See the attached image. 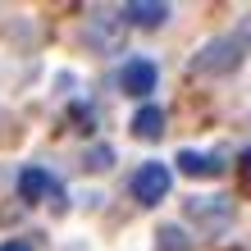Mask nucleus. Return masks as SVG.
<instances>
[{
  "mask_svg": "<svg viewBox=\"0 0 251 251\" xmlns=\"http://www.w3.org/2000/svg\"><path fill=\"white\" fill-rule=\"evenodd\" d=\"M187 247H192V238L178 224H165V228L155 233V251H187Z\"/></svg>",
  "mask_w": 251,
  "mask_h": 251,
  "instance_id": "9d476101",
  "label": "nucleus"
},
{
  "mask_svg": "<svg viewBox=\"0 0 251 251\" xmlns=\"http://www.w3.org/2000/svg\"><path fill=\"white\" fill-rule=\"evenodd\" d=\"M169 187H174V174H169V165H160V160H146V165L132 174V197L142 205H160L169 197Z\"/></svg>",
  "mask_w": 251,
  "mask_h": 251,
  "instance_id": "7ed1b4c3",
  "label": "nucleus"
},
{
  "mask_svg": "<svg viewBox=\"0 0 251 251\" xmlns=\"http://www.w3.org/2000/svg\"><path fill=\"white\" fill-rule=\"evenodd\" d=\"M46 197H50V205H55V215H64V210H69V201H64V187H60V183H50Z\"/></svg>",
  "mask_w": 251,
  "mask_h": 251,
  "instance_id": "ddd939ff",
  "label": "nucleus"
},
{
  "mask_svg": "<svg viewBox=\"0 0 251 251\" xmlns=\"http://www.w3.org/2000/svg\"><path fill=\"white\" fill-rule=\"evenodd\" d=\"M169 5L165 0H128V5L119 9V19H124V27H165L169 23Z\"/></svg>",
  "mask_w": 251,
  "mask_h": 251,
  "instance_id": "39448f33",
  "label": "nucleus"
},
{
  "mask_svg": "<svg viewBox=\"0 0 251 251\" xmlns=\"http://www.w3.org/2000/svg\"><path fill=\"white\" fill-rule=\"evenodd\" d=\"M155 82H160V69H155L151 60H128V64L119 69V92H124V96H151Z\"/></svg>",
  "mask_w": 251,
  "mask_h": 251,
  "instance_id": "20e7f679",
  "label": "nucleus"
},
{
  "mask_svg": "<svg viewBox=\"0 0 251 251\" xmlns=\"http://www.w3.org/2000/svg\"><path fill=\"white\" fill-rule=\"evenodd\" d=\"M247 46H251V37L238 32V37H215V41H205V46L187 60V73L192 78H228L233 69H242L247 60Z\"/></svg>",
  "mask_w": 251,
  "mask_h": 251,
  "instance_id": "f257e3e1",
  "label": "nucleus"
},
{
  "mask_svg": "<svg viewBox=\"0 0 251 251\" xmlns=\"http://www.w3.org/2000/svg\"><path fill=\"white\" fill-rule=\"evenodd\" d=\"M165 110H160V105H142L137 114H132V137H137V142H160V137H165Z\"/></svg>",
  "mask_w": 251,
  "mask_h": 251,
  "instance_id": "0eeeda50",
  "label": "nucleus"
},
{
  "mask_svg": "<svg viewBox=\"0 0 251 251\" xmlns=\"http://www.w3.org/2000/svg\"><path fill=\"white\" fill-rule=\"evenodd\" d=\"M82 169H87V174H105V169H114V146H105V142L87 146V151H82Z\"/></svg>",
  "mask_w": 251,
  "mask_h": 251,
  "instance_id": "1a4fd4ad",
  "label": "nucleus"
},
{
  "mask_svg": "<svg viewBox=\"0 0 251 251\" xmlns=\"http://www.w3.org/2000/svg\"><path fill=\"white\" fill-rule=\"evenodd\" d=\"M183 215L187 224L201 233V238H219V233L233 228V219H238V205L228 197H187L183 201Z\"/></svg>",
  "mask_w": 251,
  "mask_h": 251,
  "instance_id": "f03ea898",
  "label": "nucleus"
},
{
  "mask_svg": "<svg viewBox=\"0 0 251 251\" xmlns=\"http://www.w3.org/2000/svg\"><path fill=\"white\" fill-rule=\"evenodd\" d=\"M50 174L46 169H23L19 174V197H23V205H37V201H46V192H50Z\"/></svg>",
  "mask_w": 251,
  "mask_h": 251,
  "instance_id": "6e6552de",
  "label": "nucleus"
},
{
  "mask_svg": "<svg viewBox=\"0 0 251 251\" xmlns=\"http://www.w3.org/2000/svg\"><path fill=\"white\" fill-rule=\"evenodd\" d=\"M174 160H178V174H187V178H219V174L228 169L219 151H192V146L178 151Z\"/></svg>",
  "mask_w": 251,
  "mask_h": 251,
  "instance_id": "423d86ee",
  "label": "nucleus"
},
{
  "mask_svg": "<svg viewBox=\"0 0 251 251\" xmlns=\"http://www.w3.org/2000/svg\"><path fill=\"white\" fill-rule=\"evenodd\" d=\"M233 169H238V183H242V192L251 197V146H247V151H242L238 160H233Z\"/></svg>",
  "mask_w": 251,
  "mask_h": 251,
  "instance_id": "f8f14e48",
  "label": "nucleus"
},
{
  "mask_svg": "<svg viewBox=\"0 0 251 251\" xmlns=\"http://www.w3.org/2000/svg\"><path fill=\"white\" fill-rule=\"evenodd\" d=\"M0 251H32V242H23V238H9V242H0Z\"/></svg>",
  "mask_w": 251,
  "mask_h": 251,
  "instance_id": "4468645a",
  "label": "nucleus"
},
{
  "mask_svg": "<svg viewBox=\"0 0 251 251\" xmlns=\"http://www.w3.org/2000/svg\"><path fill=\"white\" fill-rule=\"evenodd\" d=\"M69 119H73L78 132H96V110L82 105V100H73V105H69Z\"/></svg>",
  "mask_w": 251,
  "mask_h": 251,
  "instance_id": "9b49d317",
  "label": "nucleus"
}]
</instances>
